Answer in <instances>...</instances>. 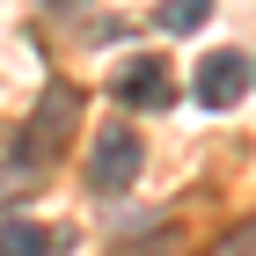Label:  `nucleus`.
Listing matches in <instances>:
<instances>
[{"mask_svg":"<svg viewBox=\"0 0 256 256\" xmlns=\"http://www.w3.org/2000/svg\"><path fill=\"white\" fill-rule=\"evenodd\" d=\"M212 256H256V220H242V227H227V234L212 242Z\"/></svg>","mask_w":256,"mask_h":256,"instance_id":"7","label":"nucleus"},{"mask_svg":"<svg viewBox=\"0 0 256 256\" xmlns=\"http://www.w3.org/2000/svg\"><path fill=\"white\" fill-rule=\"evenodd\" d=\"M146 168V146H139V132L132 124H102L96 132V146H88V190H102V198H118V190H132V176Z\"/></svg>","mask_w":256,"mask_h":256,"instance_id":"1","label":"nucleus"},{"mask_svg":"<svg viewBox=\"0 0 256 256\" xmlns=\"http://www.w3.org/2000/svg\"><path fill=\"white\" fill-rule=\"evenodd\" d=\"M44 249H52V234L30 227V220H8L0 227V256H44Z\"/></svg>","mask_w":256,"mask_h":256,"instance_id":"5","label":"nucleus"},{"mask_svg":"<svg viewBox=\"0 0 256 256\" xmlns=\"http://www.w3.org/2000/svg\"><path fill=\"white\" fill-rule=\"evenodd\" d=\"M118 102H132V110H161L168 102V66L161 59H139L118 74Z\"/></svg>","mask_w":256,"mask_h":256,"instance_id":"4","label":"nucleus"},{"mask_svg":"<svg viewBox=\"0 0 256 256\" xmlns=\"http://www.w3.org/2000/svg\"><path fill=\"white\" fill-rule=\"evenodd\" d=\"M212 15V0H161V30H168V37H183V30H198V22Z\"/></svg>","mask_w":256,"mask_h":256,"instance_id":"6","label":"nucleus"},{"mask_svg":"<svg viewBox=\"0 0 256 256\" xmlns=\"http://www.w3.org/2000/svg\"><path fill=\"white\" fill-rule=\"evenodd\" d=\"M249 80H256V66H249Z\"/></svg>","mask_w":256,"mask_h":256,"instance_id":"8","label":"nucleus"},{"mask_svg":"<svg viewBox=\"0 0 256 256\" xmlns=\"http://www.w3.org/2000/svg\"><path fill=\"white\" fill-rule=\"evenodd\" d=\"M74 110H80V96H74V88H52V96H44L37 132H22V161H30V176H37V161H52V154L66 146V132H74Z\"/></svg>","mask_w":256,"mask_h":256,"instance_id":"2","label":"nucleus"},{"mask_svg":"<svg viewBox=\"0 0 256 256\" xmlns=\"http://www.w3.org/2000/svg\"><path fill=\"white\" fill-rule=\"evenodd\" d=\"M242 96H249V59H242V52H205V66H198V102H205V110H234Z\"/></svg>","mask_w":256,"mask_h":256,"instance_id":"3","label":"nucleus"}]
</instances>
